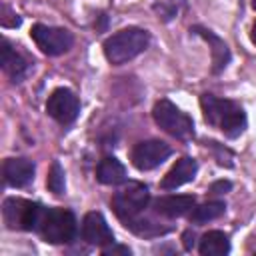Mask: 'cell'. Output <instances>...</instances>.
I'll use <instances>...</instances> for the list:
<instances>
[{"label":"cell","mask_w":256,"mask_h":256,"mask_svg":"<svg viewBox=\"0 0 256 256\" xmlns=\"http://www.w3.org/2000/svg\"><path fill=\"white\" fill-rule=\"evenodd\" d=\"M200 106L204 112V120L222 130L228 138H238L244 128H246V114L242 106H238L232 100L218 98L214 94H202L200 96Z\"/></svg>","instance_id":"1"},{"label":"cell","mask_w":256,"mask_h":256,"mask_svg":"<svg viewBox=\"0 0 256 256\" xmlns=\"http://www.w3.org/2000/svg\"><path fill=\"white\" fill-rule=\"evenodd\" d=\"M150 44V34L142 28L130 26L124 28L116 34H112L110 38H106L104 42V56L110 64L120 66L126 64L128 60L136 58L138 54H142Z\"/></svg>","instance_id":"2"},{"label":"cell","mask_w":256,"mask_h":256,"mask_svg":"<svg viewBox=\"0 0 256 256\" xmlns=\"http://www.w3.org/2000/svg\"><path fill=\"white\" fill-rule=\"evenodd\" d=\"M46 208L38 202L24 198H6L2 204V216L8 228L12 230H32L38 232Z\"/></svg>","instance_id":"3"},{"label":"cell","mask_w":256,"mask_h":256,"mask_svg":"<svg viewBox=\"0 0 256 256\" xmlns=\"http://www.w3.org/2000/svg\"><path fill=\"white\" fill-rule=\"evenodd\" d=\"M38 234L50 244H66L76 236V218L66 208H46Z\"/></svg>","instance_id":"4"},{"label":"cell","mask_w":256,"mask_h":256,"mask_svg":"<svg viewBox=\"0 0 256 256\" xmlns=\"http://www.w3.org/2000/svg\"><path fill=\"white\" fill-rule=\"evenodd\" d=\"M154 122L168 132L170 136L178 138V140H190L194 136V122L188 114H184L180 108H176L170 100H160L154 104L152 110Z\"/></svg>","instance_id":"5"},{"label":"cell","mask_w":256,"mask_h":256,"mask_svg":"<svg viewBox=\"0 0 256 256\" xmlns=\"http://www.w3.org/2000/svg\"><path fill=\"white\" fill-rule=\"evenodd\" d=\"M148 202H150L148 186H144L142 182H128L114 194L112 208L118 218L130 222L148 206Z\"/></svg>","instance_id":"6"},{"label":"cell","mask_w":256,"mask_h":256,"mask_svg":"<svg viewBox=\"0 0 256 256\" xmlns=\"http://www.w3.org/2000/svg\"><path fill=\"white\" fill-rule=\"evenodd\" d=\"M30 36L36 42V46L48 56H58V54L68 52L74 42L70 30L58 28V26H46V24L32 26Z\"/></svg>","instance_id":"7"},{"label":"cell","mask_w":256,"mask_h":256,"mask_svg":"<svg viewBox=\"0 0 256 256\" xmlns=\"http://www.w3.org/2000/svg\"><path fill=\"white\" fill-rule=\"evenodd\" d=\"M46 112L62 126L72 124L80 114V100L68 88H58L48 96Z\"/></svg>","instance_id":"8"},{"label":"cell","mask_w":256,"mask_h":256,"mask_svg":"<svg viewBox=\"0 0 256 256\" xmlns=\"http://www.w3.org/2000/svg\"><path fill=\"white\" fill-rule=\"evenodd\" d=\"M172 154V148L162 140H144L138 142L132 150V164L138 170H152L160 166L168 156Z\"/></svg>","instance_id":"9"},{"label":"cell","mask_w":256,"mask_h":256,"mask_svg":"<svg viewBox=\"0 0 256 256\" xmlns=\"http://www.w3.org/2000/svg\"><path fill=\"white\" fill-rule=\"evenodd\" d=\"M82 238L94 246H108L114 242V234L100 212H88L82 220Z\"/></svg>","instance_id":"10"},{"label":"cell","mask_w":256,"mask_h":256,"mask_svg":"<svg viewBox=\"0 0 256 256\" xmlns=\"http://www.w3.org/2000/svg\"><path fill=\"white\" fill-rule=\"evenodd\" d=\"M196 172H198V162H196L194 158H190V156H184V158H180V160L166 172V176L162 178L160 186H162L164 190H176V188H180L182 184L194 180Z\"/></svg>","instance_id":"11"},{"label":"cell","mask_w":256,"mask_h":256,"mask_svg":"<svg viewBox=\"0 0 256 256\" xmlns=\"http://www.w3.org/2000/svg\"><path fill=\"white\" fill-rule=\"evenodd\" d=\"M4 180L8 186L24 188L34 180V164L28 158H8L4 162Z\"/></svg>","instance_id":"12"},{"label":"cell","mask_w":256,"mask_h":256,"mask_svg":"<svg viewBox=\"0 0 256 256\" xmlns=\"http://www.w3.org/2000/svg\"><path fill=\"white\" fill-rule=\"evenodd\" d=\"M0 64H2V70L12 78V82H20V80L26 76L28 68H30L28 60H26L20 52H16V50L10 46L8 40H2V56H0Z\"/></svg>","instance_id":"13"},{"label":"cell","mask_w":256,"mask_h":256,"mask_svg":"<svg viewBox=\"0 0 256 256\" xmlns=\"http://www.w3.org/2000/svg\"><path fill=\"white\" fill-rule=\"evenodd\" d=\"M194 206H196L194 196H162L154 200V210L166 218H178L190 214Z\"/></svg>","instance_id":"14"},{"label":"cell","mask_w":256,"mask_h":256,"mask_svg":"<svg viewBox=\"0 0 256 256\" xmlns=\"http://www.w3.org/2000/svg\"><path fill=\"white\" fill-rule=\"evenodd\" d=\"M192 32L194 34H198V36H202L210 46H212V70L214 72H220V70H224L226 68V64L230 62V50H228V46H226V42L222 40V38H218L214 32H210V30H204V28H200V26H194L192 28Z\"/></svg>","instance_id":"15"},{"label":"cell","mask_w":256,"mask_h":256,"mask_svg":"<svg viewBox=\"0 0 256 256\" xmlns=\"http://www.w3.org/2000/svg\"><path fill=\"white\" fill-rule=\"evenodd\" d=\"M96 178H98V182H102L106 186H116L126 180V168L118 158L106 156L100 160V164L96 168Z\"/></svg>","instance_id":"16"},{"label":"cell","mask_w":256,"mask_h":256,"mask_svg":"<svg viewBox=\"0 0 256 256\" xmlns=\"http://www.w3.org/2000/svg\"><path fill=\"white\" fill-rule=\"evenodd\" d=\"M202 256H222L230 252V240L228 234L220 232V230H210L202 236L200 246H198Z\"/></svg>","instance_id":"17"},{"label":"cell","mask_w":256,"mask_h":256,"mask_svg":"<svg viewBox=\"0 0 256 256\" xmlns=\"http://www.w3.org/2000/svg\"><path fill=\"white\" fill-rule=\"evenodd\" d=\"M226 210V204L220 202V200H212V202H204L200 206H194L188 214L190 222L194 224H204V222H210V220H216L218 216H222Z\"/></svg>","instance_id":"18"},{"label":"cell","mask_w":256,"mask_h":256,"mask_svg":"<svg viewBox=\"0 0 256 256\" xmlns=\"http://www.w3.org/2000/svg\"><path fill=\"white\" fill-rule=\"evenodd\" d=\"M46 184H48V190H50L52 194H56V196H60V194L64 192V170H62V166H60L58 162H54V164L50 166Z\"/></svg>","instance_id":"19"},{"label":"cell","mask_w":256,"mask_h":256,"mask_svg":"<svg viewBox=\"0 0 256 256\" xmlns=\"http://www.w3.org/2000/svg\"><path fill=\"white\" fill-rule=\"evenodd\" d=\"M106 256H110V254H130V248H126V246H114V242H112V246H104V250H102Z\"/></svg>","instance_id":"20"},{"label":"cell","mask_w":256,"mask_h":256,"mask_svg":"<svg viewBox=\"0 0 256 256\" xmlns=\"http://www.w3.org/2000/svg\"><path fill=\"white\" fill-rule=\"evenodd\" d=\"M230 188H232V184H230L228 180H220V182H216V184L210 186V192H212V194H222V192H226V190H230Z\"/></svg>","instance_id":"21"},{"label":"cell","mask_w":256,"mask_h":256,"mask_svg":"<svg viewBox=\"0 0 256 256\" xmlns=\"http://www.w3.org/2000/svg\"><path fill=\"white\" fill-rule=\"evenodd\" d=\"M192 246H194V234L186 232V234H184V248H186V250H192Z\"/></svg>","instance_id":"22"},{"label":"cell","mask_w":256,"mask_h":256,"mask_svg":"<svg viewBox=\"0 0 256 256\" xmlns=\"http://www.w3.org/2000/svg\"><path fill=\"white\" fill-rule=\"evenodd\" d=\"M250 38H252V42L256 44V22H254V26H252V32H250Z\"/></svg>","instance_id":"23"},{"label":"cell","mask_w":256,"mask_h":256,"mask_svg":"<svg viewBox=\"0 0 256 256\" xmlns=\"http://www.w3.org/2000/svg\"><path fill=\"white\" fill-rule=\"evenodd\" d=\"M252 8H254V10H256V0H252Z\"/></svg>","instance_id":"24"}]
</instances>
